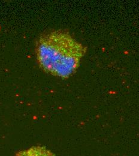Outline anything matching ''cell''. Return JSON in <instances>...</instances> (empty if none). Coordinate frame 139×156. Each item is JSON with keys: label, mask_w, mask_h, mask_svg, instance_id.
I'll use <instances>...</instances> for the list:
<instances>
[{"label": "cell", "mask_w": 139, "mask_h": 156, "mask_svg": "<svg viewBox=\"0 0 139 156\" xmlns=\"http://www.w3.org/2000/svg\"><path fill=\"white\" fill-rule=\"evenodd\" d=\"M86 48L67 31L54 30L42 34L36 46L40 69L62 79L73 76L79 67Z\"/></svg>", "instance_id": "cell-1"}, {"label": "cell", "mask_w": 139, "mask_h": 156, "mask_svg": "<svg viewBox=\"0 0 139 156\" xmlns=\"http://www.w3.org/2000/svg\"><path fill=\"white\" fill-rule=\"evenodd\" d=\"M15 156H55L44 147L35 146L29 149L20 151Z\"/></svg>", "instance_id": "cell-2"}]
</instances>
